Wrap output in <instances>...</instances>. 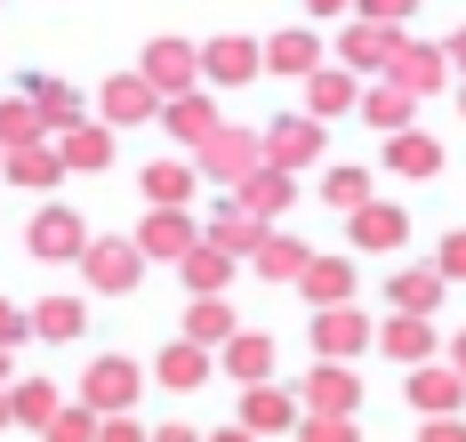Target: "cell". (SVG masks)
<instances>
[{"label":"cell","instance_id":"obj_9","mask_svg":"<svg viewBox=\"0 0 466 442\" xmlns=\"http://www.w3.org/2000/svg\"><path fill=\"white\" fill-rule=\"evenodd\" d=\"M89 394H96V402H121V394H129V370H121V362H105V370L89 378Z\"/></svg>","mask_w":466,"mask_h":442},{"label":"cell","instance_id":"obj_8","mask_svg":"<svg viewBox=\"0 0 466 442\" xmlns=\"http://www.w3.org/2000/svg\"><path fill=\"white\" fill-rule=\"evenodd\" d=\"M65 161H73V169H96V161H105V137H96V129H73Z\"/></svg>","mask_w":466,"mask_h":442},{"label":"cell","instance_id":"obj_7","mask_svg":"<svg viewBox=\"0 0 466 442\" xmlns=\"http://www.w3.org/2000/svg\"><path fill=\"white\" fill-rule=\"evenodd\" d=\"M33 97H41V121H73V89H56V81H33Z\"/></svg>","mask_w":466,"mask_h":442},{"label":"cell","instance_id":"obj_13","mask_svg":"<svg viewBox=\"0 0 466 442\" xmlns=\"http://www.w3.org/2000/svg\"><path fill=\"white\" fill-rule=\"evenodd\" d=\"M8 338H25V314H16V306L0 297V346H8Z\"/></svg>","mask_w":466,"mask_h":442},{"label":"cell","instance_id":"obj_4","mask_svg":"<svg viewBox=\"0 0 466 442\" xmlns=\"http://www.w3.org/2000/svg\"><path fill=\"white\" fill-rule=\"evenodd\" d=\"M105 105H113V121H137V113H153V89H145V81H113Z\"/></svg>","mask_w":466,"mask_h":442},{"label":"cell","instance_id":"obj_14","mask_svg":"<svg viewBox=\"0 0 466 442\" xmlns=\"http://www.w3.org/2000/svg\"><path fill=\"white\" fill-rule=\"evenodd\" d=\"M0 370H8V354H0Z\"/></svg>","mask_w":466,"mask_h":442},{"label":"cell","instance_id":"obj_5","mask_svg":"<svg viewBox=\"0 0 466 442\" xmlns=\"http://www.w3.org/2000/svg\"><path fill=\"white\" fill-rule=\"evenodd\" d=\"M33 330H41V338H73V330H81V306H73V297H56V306L33 314Z\"/></svg>","mask_w":466,"mask_h":442},{"label":"cell","instance_id":"obj_6","mask_svg":"<svg viewBox=\"0 0 466 442\" xmlns=\"http://www.w3.org/2000/svg\"><path fill=\"white\" fill-rule=\"evenodd\" d=\"M89 274H96V282H113V290H121V282L137 274V257H129V249H96V257H89Z\"/></svg>","mask_w":466,"mask_h":442},{"label":"cell","instance_id":"obj_2","mask_svg":"<svg viewBox=\"0 0 466 442\" xmlns=\"http://www.w3.org/2000/svg\"><path fill=\"white\" fill-rule=\"evenodd\" d=\"M8 418H25V427H56V394H48V387H16V394H8Z\"/></svg>","mask_w":466,"mask_h":442},{"label":"cell","instance_id":"obj_1","mask_svg":"<svg viewBox=\"0 0 466 442\" xmlns=\"http://www.w3.org/2000/svg\"><path fill=\"white\" fill-rule=\"evenodd\" d=\"M33 249H41V257H73V249H81V226H73L65 209H48L41 226H33Z\"/></svg>","mask_w":466,"mask_h":442},{"label":"cell","instance_id":"obj_12","mask_svg":"<svg viewBox=\"0 0 466 442\" xmlns=\"http://www.w3.org/2000/svg\"><path fill=\"white\" fill-rule=\"evenodd\" d=\"M161 370H169V378H177V387H193V378H201V362H193L186 346H177V354H169V362H161Z\"/></svg>","mask_w":466,"mask_h":442},{"label":"cell","instance_id":"obj_15","mask_svg":"<svg viewBox=\"0 0 466 442\" xmlns=\"http://www.w3.org/2000/svg\"><path fill=\"white\" fill-rule=\"evenodd\" d=\"M0 418H8V402H0Z\"/></svg>","mask_w":466,"mask_h":442},{"label":"cell","instance_id":"obj_10","mask_svg":"<svg viewBox=\"0 0 466 442\" xmlns=\"http://www.w3.org/2000/svg\"><path fill=\"white\" fill-rule=\"evenodd\" d=\"M145 242H153V249H186V226H177V217H153Z\"/></svg>","mask_w":466,"mask_h":442},{"label":"cell","instance_id":"obj_11","mask_svg":"<svg viewBox=\"0 0 466 442\" xmlns=\"http://www.w3.org/2000/svg\"><path fill=\"white\" fill-rule=\"evenodd\" d=\"M48 442H89V410H65V418L48 427Z\"/></svg>","mask_w":466,"mask_h":442},{"label":"cell","instance_id":"obj_3","mask_svg":"<svg viewBox=\"0 0 466 442\" xmlns=\"http://www.w3.org/2000/svg\"><path fill=\"white\" fill-rule=\"evenodd\" d=\"M56 169H65V161H56V153H41V146L8 153V177H16V186H48V177H56Z\"/></svg>","mask_w":466,"mask_h":442}]
</instances>
